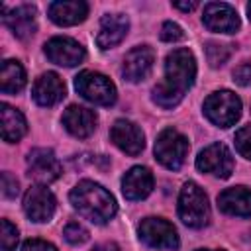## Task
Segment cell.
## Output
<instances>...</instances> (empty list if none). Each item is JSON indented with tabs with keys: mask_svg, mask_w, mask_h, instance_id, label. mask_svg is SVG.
Here are the masks:
<instances>
[{
	"mask_svg": "<svg viewBox=\"0 0 251 251\" xmlns=\"http://www.w3.org/2000/svg\"><path fill=\"white\" fill-rule=\"evenodd\" d=\"M196 76V61L188 49H175L165 59V78L153 88V100L161 108L176 106Z\"/></svg>",
	"mask_w": 251,
	"mask_h": 251,
	"instance_id": "obj_1",
	"label": "cell"
},
{
	"mask_svg": "<svg viewBox=\"0 0 251 251\" xmlns=\"http://www.w3.org/2000/svg\"><path fill=\"white\" fill-rule=\"evenodd\" d=\"M71 204L92 224H106L116 214L114 196L92 180H80L71 190Z\"/></svg>",
	"mask_w": 251,
	"mask_h": 251,
	"instance_id": "obj_2",
	"label": "cell"
},
{
	"mask_svg": "<svg viewBox=\"0 0 251 251\" xmlns=\"http://www.w3.org/2000/svg\"><path fill=\"white\" fill-rule=\"evenodd\" d=\"M178 216L188 227H204L210 222L206 192L196 182H186L178 194Z\"/></svg>",
	"mask_w": 251,
	"mask_h": 251,
	"instance_id": "obj_3",
	"label": "cell"
},
{
	"mask_svg": "<svg viewBox=\"0 0 251 251\" xmlns=\"http://www.w3.org/2000/svg\"><path fill=\"white\" fill-rule=\"evenodd\" d=\"M204 114L212 124L220 127H229L241 116V100L231 90L212 92L204 100Z\"/></svg>",
	"mask_w": 251,
	"mask_h": 251,
	"instance_id": "obj_4",
	"label": "cell"
},
{
	"mask_svg": "<svg viewBox=\"0 0 251 251\" xmlns=\"http://www.w3.org/2000/svg\"><path fill=\"white\" fill-rule=\"evenodd\" d=\"M75 88L82 98L98 106H112L116 102L114 82L96 71H82L75 78Z\"/></svg>",
	"mask_w": 251,
	"mask_h": 251,
	"instance_id": "obj_5",
	"label": "cell"
},
{
	"mask_svg": "<svg viewBox=\"0 0 251 251\" xmlns=\"http://www.w3.org/2000/svg\"><path fill=\"white\" fill-rule=\"evenodd\" d=\"M188 149H190L188 139L180 131H176L173 127L163 129L159 133L157 141H155V157H157V161L163 167L171 169V171L180 169V165L184 163V159L188 155Z\"/></svg>",
	"mask_w": 251,
	"mask_h": 251,
	"instance_id": "obj_6",
	"label": "cell"
},
{
	"mask_svg": "<svg viewBox=\"0 0 251 251\" xmlns=\"http://www.w3.org/2000/svg\"><path fill=\"white\" fill-rule=\"evenodd\" d=\"M139 239L153 249H176L178 233L163 218H145L139 224Z\"/></svg>",
	"mask_w": 251,
	"mask_h": 251,
	"instance_id": "obj_7",
	"label": "cell"
},
{
	"mask_svg": "<svg viewBox=\"0 0 251 251\" xmlns=\"http://www.w3.org/2000/svg\"><path fill=\"white\" fill-rule=\"evenodd\" d=\"M196 167L202 173L227 178L233 171V159H231L229 149L224 143H212L200 151V155L196 157Z\"/></svg>",
	"mask_w": 251,
	"mask_h": 251,
	"instance_id": "obj_8",
	"label": "cell"
},
{
	"mask_svg": "<svg viewBox=\"0 0 251 251\" xmlns=\"http://www.w3.org/2000/svg\"><path fill=\"white\" fill-rule=\"evenodd\" d=\"M27 175L35 182L49 184L61 176V163L51 149H33L27 155Z\"/></svg>",
	"mask_w": 251,
	"mask_h": 251,
	"instance_id": "obj_9",
	"label": "cell"
},
{
	"mask_svg": "<svg viewBox=\"0 0 251 251\" xmlns=\"http://www.w3.org/2000/svg\"><path fill=\"white\" fill-rule=\"evenodd\" d=\"M45 55L61 67H75L84 59V47L71 37H53L45 43Z\"/></svg>",
	"mask_w": 251,
	"mask_h": 251,
	"instance_id": "obj_10",
	"label": "cell"
},
{
	"mask_svg": "<svg viewBox=\"0 0 251 251\" xmlns=\"http://www.w3.org/2000/svg\"><path fill=\"white\" fill-rule=\"evenodd\" d=\"M55 196L45 186H31L24 196V212L33 222H47L55 214Z\"/></svg>",
	"mask_w": 251,
	"mask_h": 251,
	"instance_id": "obj_11",
	"label": "cell"
},
{
	"mask_svg": "<svg viewBox=\"0 0 251 251\" xmlns=\"http://www.w3.org/2000/svg\"><path fill=\"white\" fill-rule=\"evenodd\" d=\"M202 22L210 31H218V33H233L239 27L237 12L229 4H224V2L206 4Z\"/></svg>",
	"mask_w": 251,
	"mask_h": 251,
	"instance_id": "obj_12",
	"label": "cell"
},
{
	"mask_svg": "<svg viewBox=\"0 0 251 251\" xmlns=\"http://www.w3.org/2000/svg\"><path fill=\"white\" fill-rule=\"evenodd\" d=\"M110 139L118 149L127 155H139L145 147L143 131L129 120H116L110 129Z\"/></svg>",
	"mask_w": 251,
	"mask_h": 251,
	"instance_id": "obj_13",
	"label": "cell"
},
{
	"mask_svg": "<svg viewBox=\"0 0 251 251\" xmlns=\"http://www.w3.org/2000/svg\"><path fill=\"white\" fill-rule=\"evenodd\" d=\"M153 63H155V53L151 47H147V45L133 47L124 59L122 75L129 82H139L151 73Z\"/></svg>",
	"mask_w": 251,
	"mask_h": 251,
	"instance_id": "obj_14",
	"label": "cell"
},
{
	"mask_svg": "<svg viewBox=\"0 0 251 251\" xmlns=\"http://www.w3.org/2000/svg\"><path fill=\"white\" fill-rule=\"evenodd\" d=\"M2 22L12 29L16 37L25 39L35 33V6L22 4L10 12L6 6H2Z\"/></svg>",
	"mask_w": 251,
	"mask_h": 251,
	"instance_id": "obj_15",
	"label": "cell"
},
{
	"mask_svg": "<svg viewBox=\"0 0 251 251\" xmlns=\"http://www.w3.org/2000/svg\"><path fill=\"white\" fill-rule=\"evenodd\" d=\"M31 94L39 106H55L65 98V82L57 73H43L33 82Z\"/></svg>",
	"mask_w": 251,
	"mask_h": 251,
	"instance_id": "obj_16",
	"label": "cell"
},
{
	"mask_svg": "<svg viewBox=\"0 0 251 251\" xmlns=\"http://www.w3.org/2000/svg\"><path fill=\"white\" fill-rule=\"evenodd\" d=\"M129 22L124 14H106L100 20V27L96 33V43L100 49H110L114 45H118L126 33H127Z\"/></svg>",
	"mask_w": 251,
	"mask_h": 251,
	"instance_id": "obj_17",
	"label": "cell"
},
{
	"mask_svg": "<svg viewBox=\"0 0 251 251\" xmlns=\"http://www.w3.org/2000/svg\"><path fill=\"white\" fill-rule=\"evenodd\" d=\"M63 126L67 127L69 133H73L75 137H88L94 129H96V114L84 106H69L63 114Z\"/></svg>",
	"mask_w": 251,
	"mask_h": 251,
	"instance_id": "obj_18",
	"label": "cell"
},
{
	"mask_svg": "<svg viewBox=\"0 0 251 251\" xmlns=\"http://www.w3.org/2000/svg\"><path fill=\"white\" fill-rule=\"evenodd\" d=\"M153 190V175L147 167H133L122 178V192L127 200H141Z\"/></svg>",
	"mask_w": 251,
	"mask_h": 251,
	"instance_id": "obj_19",
	"label": "cell"
},
{
	"mask_svg": "<svg viewBox=\"0 0 251 251\" xmlns=\"http://www.w3.org/2000/svg\"><path fill=\"white\" fill-rule=\"evenodd\" d=\"M218 206L229 216H251V190L245 186H231L220 192Z\"/></svg>",
	"mask_w": 251,
	"mask_h": 251,
	"instance_id": "obj_20",
	"label": "cell"
},
{
	"mask_svg": "<svg viewBox=\"0 0 251 251\" xmlns=\"http://www.w3.org/2000/svg\"><path fill=\"white\" fill-rule=\"evenodd\" d=\"M47 12H49V18L55 24L75 25V24H80L86 18L88 6L82 0H61V2H51Z\"/></svg>",
	"mask_w": 251,
	"mask_h": 251,
	"instance_id": "obj_21",
	"label": "cell"
},
{
	"mask_svg": "<svg viewBox=\"0 0 251 251\" xmlns=\"http://www.w3.org/2000/svg\"><path fill=\"white\" fill-rule=\"evenodd\" d=\"M0 118H2V137L8 143H14L18 139H22L27 131V124L25 118L20 110L12 108L10 104H2L0 106Z\"/></svg>",
	"mask_w": 251,
	"mask_h": 251,
	"instance_id": "obj_22",
	"label": "cell"
},
{
	"mask_svg": "<svg viewBox=\"0 0 251 251\" xmlns=\"http://www.w3.org/2000/svg\"><path fill=\"white\" fill-rule=\"evenodd\" d=\"M25 86V71L24 67L14 61L6 59L0 69V90L4 94H16Z\"/></svg>",
	"mask_w": 251,
	"mask_h": 251,
	"instance_id": "obj_23",
	"label": "cell"
},
{
	"mask_svg": "<svg viewBox=\"0 0 251 251\" xmlns=\"http://www.w3.org/2000/svg\"><path fill=\"white\" fill-rule=\"evenodd\" d=\"M231 55V47L220 41H208L206 43V59L212 67H220L224 65Z\"/></svg>",
	"mask_w": 251,
	"mask_h": 251,
	"instance_id": "obj_24",
	"label": "cell"
},
{
	"mask_svg": "<svg viewBox=\"0 0 251 251\" xmlns=\"http://www.w3.org/2000/svg\"><path fill=\"white\" fill-rule=\"evenodd\" d=\"M63 235H65V239H67L69 243H73V245H80V243H84V241L88 239L86 227L80 226L78 222H69V224L65 226V229H63Z\"/></svg>",
	"mask_w": 251,
	"mask_h": 251,
	"instance_id": "obj_25",
	"label": "cell"
},
{
	"mask_svg": "<svg viewBox=\"0 0 251 251\" xmlns=\"http://www.w3.org/2000/svg\"><path fill=\"white\" fill-rule=\"evenodd\" d=\"M0 243L2 251H14L18 243V229L8 220H2V231H0Z\"/></svg>",
	"mask_w": 251,
	"mask_h": 251,
	"instance_id": "obj_26",
	"label": "cell"
},
{
	"mask_svg": "<svg viewBox=\"0 0 251 251\" xmlns=\"http://www.w3.org/2000/svg\"><path fill=\"white\" fill-rule=\"evenodd\" d=\"M235 147L245 159H251V126H243L241 129H237Z\"/></svg>",
	"mask_w": 251,
	"mask_h": 251,
	"instance_id": "obj_27",
	"label": "cell"
},
{
	"mask_svg": "<svg viewBox=\"0 0 251 251\" xmlns=\"http://www.w3.org/2000/svg\"><path fill=\"white\" fill-rule=\"evenodd\" d=\"M182 37H184V33H182V27L178 24H173V22H165L163 24V27H161V39L163 41L173 43V41H178Z\"/></svg>",
	"mask_w": 251,
	"mask_h": 251,
	"instance_id": "obj_28",
	"label": "cell"
},
{
	"mask_svg": "<svg viewBox=\"0 0 251 251\" xmlns=\"http://www.w3.org/2000/svg\"><path fill=\"white\" fill-rule=\"evenodd\" d=\"M18 192H20V188H18L16 176H12L10 173H2V194L6 198H14Z\"/></svg>",
	"mask_w": 251,
	"mask_h": 251,
	"instance_id": "obj_29",
	"label": "cell"
},
{
	"mask_svg": "<svg viewBox=\"0 0 251 251\" xmlns=\"http://www.w3.org/2000/svg\"><path fill=\"white\" fill-rule=\"evenodd\" d=\"M233 80H235L237 84H241V86L251 84V65H249V63H243V65L235 67V71H233Z\"/></svg>",
	"mask_w": 251,
	"mask_h": 251,
	"instance_id": "obj_30",
	"label": "cell"
},
{
	"mask_svg": "<svg viewBox=\"0 0 251 251\" xmlns=\"http://www.w3.org/2000/svg\"><path fill=\"white\" fill-rule=\"evenodd\" d=\"M22 251H57V247L43 239H27L22 245Z\"/></svg>",
	"mask_w": 251,
	"mask_h": 251,
	"instance_id": "obj_31",
	"label": "cell"
},
{
	"mask_svg": "<svg viewBox=\"0 0 251 251\" xmlns=\"http://www.w3.org/2000/svg\"><path fill=\"white\" fill-rule=\"evenodd\" d=\"M173 6H175V8H178V10H184V12H190V10H194V8L198 6V2H175Z\"/></svg>",
	"mask_w": 251,
	"mask_h": 251,
	"instance_id": "obj_32",
	"label": "cell"
},
{
	"mask_svg": "<svg viewBox=\"0 0 251 251\" xmlns=\"http://www.w3.org/2000/svg\"><path fill=\"white\" fill-rule=\"evenodd\" d=\"M92 251H118V245L116 243H100V245H96Z\"/></svg>",
	"mask_w": 251,
	"mask_h": 251,
	"instance_id": "obj_33",
	"label": "cell"
},
{
	"mask_svg": "<svg viewBox=\"0 0 251 251\" xmlns=\"http://www.w3.org/2000/svg\"><path fill=\"white\" fill-rule=\"evenodd\" d=\"M247 14H249V20H251V2L247 4Z\"/></svg>",
	"mask_w": 251,
	"mask_h": 251,
	"instance_id": "obj_34",
	"label": "cell"
},
{
	"mask_svg": "<svg viewBox=\"0 0 251 251\" xmlns=\"http://www.w3.org/2000/svg\"><path fill=\"white\" fill-rule=\"evenodd\" d=\"M198 251H222V249H198Z\"/></svg>",
	"mask_w": 251,
	"mask_h": 251,
	"instance_id": "obj_35",
	"label": "cell"
}]
</instances>
